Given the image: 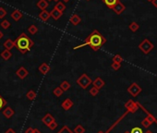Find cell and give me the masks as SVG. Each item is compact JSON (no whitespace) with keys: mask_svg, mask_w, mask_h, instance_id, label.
Here are the masks:
<instances>
[{"mask_svg":"<svg viewBox=\"0 0 157 133\" xmlns=\"http://www.w3.org/2000/svg\"><path fill=\"white\" fill-rule=\"evenodd\" d=\"M105 43H106L105 37H104V35L99 31L93 30L92 31V33H91V34L85 39L83 44L77 45V46H74L73 49L77 50L79 48H81V47H84V46L88 45V46H90L91 48H92L93 51H97V50L100 49Z\"/></svg>","mask_w":157,"mask_h":133,"instance_id":"1","label":"cell"},{"mask_svg":"<svg viewBox=\"0 0 157 133\" xmlns=\"http://www.w3.org/2000/svg\"><path fill=\"white\" fill-rule=\"evenodd\" d=\"M14 42H15V46L17 47V49L21 54H26L27 52H29L31 48L34 45V41L30 39L27 36V34H25L24 32L21 33Z\"/></svg>","mask_w":157,"mask_h":133,"instance_id":"2","label":"cell"},{"mask_svg":"<svg viewBox=\"0 0 157 133\" xmlns=\"http://www.w3.org/2000/svg\"><path fill=\"white\" fill-rule=\"evenodd\" d=\"M93 80L91 79L86 73H83V74H82L81 76H80V77L78 78V80H76L77 84H78L81 89H83V90L87 89L91 84H93Z\"/></svg>","mask_w":157,"mask_h":133,"instance_id":"3","label":"cell"},{"mask_svg":"<svg viewBox=\"0 0 157 133\" xmlns=\"http://www.w3.org/2000/svg\"><path fill=\"white\" fill-rule=\"evenodd\" d=\"M139 49L142 51L143 54H145V55H148L149 53H150L152 50L154 48V45H153V44L152 43V42L149 40V39H144L142 43H140L139 45Z\"/></svg>","mask_w":157,"mask_h":133,"instance_id":"4","label":"cell"},{"mask_svg":"<svg viewBox=\"0 0 157 133\" xmlns=\"http://www.w3.org/2000/svg\"><path fill=\"white\" fill-rule=\"evenodd\" d=\"M124 106H125L127 111H129L131 114L136 113L139 110V102H135L134 100H132V99L128 100V101L125 103V104H124Z\"/></svg>","mask_w":157,"mask_h":133,"instance_id":"5","label":"cell"},{"mask_svg":"<svg viewBox=\"0 0 157 133\" xmlns=\"http://www.w3.org/2000/svg\"><path fill=\"white\" fill-rule=\"evenodd\" d=\"M128 93L133 97H137L140 93L142 91V89L140 87L137 82H132L131 84L129 86V88L127 89Z\"/></svg>","mask_w":157,"mask_h":133,"instance_id":"6","label":"cell"},{"mask_svg":"<svg viewBox=\"0 0 157 133\" xmlns=\"http://www.w3.org/2000/svg\"><path fill=\"white\" fill-rule=\"evenodd\" d=\"M112 10H114V12L117 15H121L124 12V10H126V7L122 2L118 1L117 4H115V6L112 8Z\"/></svg>","mask_w":157,"mask_h":133,"instance_id":"7","label":"cell"},{"mask_svg":"<svg viewBox=\"0 0 157 133\" xmlns=\"http://www.w3.org/2000/svg\"><path fill=\"white\" fill-rule=\"evenodd\" d=\"M42 121H43V123H44L45 125H46L47 127H49V126H50V124H52L53 122L55 121V118H54V116H53L51 114L47 113V114L44 116V118H42Z\"/></svg>","mask_w":157,"mask_h":133,"instance_id":"8","label":"cell"},{"mask_svg":"<svg viewBox=\"0 0 157 133\" xmlns=\"http://www.w3.org/2000/svg\"><path fill=\"white\" fill-rule=\"evenodd\" d=\"M73 105H74V103H73L72 100L69 99V98L65 99L64 101L62 102V104H61V107L63 108V109H64L65 111L69 110Z\"/></svg>","mask_w":157,"mask_h":133,"instance_id":"9","label":"cell"},{"mask_svg":"<svg viewBox=\"0 0 157 133\" xmlns=\"http://www.w3.org/2000/svg\"><path fill=\"white\" fill-rule=\"evenodd\" d=\"M93 87L97 88L98 90H100V89H102V88L105 85V82H104V80L102 78L97 77V78H95V80L93 81Z\"/></svg>","mask_w":157,"mask_h":133,"instance_id":"10","label":"cell"},{"mask_svg":"<svg viewBox=\"0 0 157 133\" xmlns=\"http://www.w3.org/2000/svg\"><path fill=\"white\" fill-rule=\"evenodd\" d=\"M16 74H17V76L20 79L23 80V79H25L28 76L29 72H28V70L25 68H24V66H20V68L17 70V72H16Z\"/></svg>","mask_w":157,"mask_h":133,"instance_id":"11","label":"cell"},{"mask_svg":"<svg viewBox=\"0 0 157 133\" xmlns=\"http://www.w3.org/2000/svg\"><path fill=\"white\" fill-rule=\"evenodd\" d=\"M139 108H142V110L144 111V113H145V114L147 115V116H146V118H148V120H149V121H150V122H151L152 124H153V123L157 124V119L155 118V116H154V115H152L151 113H149V112H148V111H147V110L145 109V108H144V107H143V106H142V104H139Z\"/></svg>","mask_w":157,"mask_h":133,"instance_id":"12","label":"cell"},{"mask_svg":"<svg viewBox=\"0 0 157 133\" xmlns=\"http://www.w3.org/2000/svg\"><path fill=\"white\" fill-rule=\"evenodd\" d=\"M38 69H39V71L42 73V74L46 75L49 71L51 70V68H50V66H49L47 63H42V64L40 65Z\"/></svg>","mask_w":157,"mask_h":133,"instance_id":"13","label":"cell"},{"mask_svg":"<svg viewBox=\"0 0 157 133\" xmlns=\"http://www.w3.org/2000/svg\"><path fill=\"white\" fill-rule=\"evenodd\" d=\"M69 22H71V24L74 26H77L81 22V19L78 14H74L69 18Z\"/></svg>","mask_w":157,"mask_h":133,"instance_id":"14","label":"cell"},{"mask_svg":"<svg viewBox=\"0 0 157 133\" xmlns=\"http://www.w3.org/2000/svg\"><path fill=\"white\" fill-rule=\"evenodd\" d=\"M14 114H15V111L12 109L11 107H7V108H5V109L3 110V115L5 116L6 118H12V116L14 115Z\"/></svg>","mask_w":157,"mask_h":133,"instance_id":"15","label":"cell"},{"mask_svg":"<svg viewBox=\"0 0 157 133\" xmlns=\"http://www.w3.org/2000/svg\"><path fill=\"white\" fill-rule=\"evenodd\" d=\"M50 15H51V17L54 19V20H59L61 17H62V15H63V12H60L59 10H57L56 8H53V10L50 12Z\"/></svg>","mask_w":157,"mask_h":133,"instance_id":"16","label":"cell"},{"mask_svg":"<svg viewBox=\"0 0 157 133\" xmlns=\"http://www.w3.org/2000/svg\"><path fill=\"white\" fill-rule=\"evenodd\" d=\"M50 17H51L50 12H48L47 10H42V11H41V13L39 14L40 20H42L43 21H47Z\"/></svg>","mask_w":157,"mask_h":133,"instance_id":"17","label":"cell"},{"mask_svg":"<svg viewBox=\"0 0 157 133\" xmlns=\"http://www.w3.org/2000/svg\"><path fill=\"white\" fill-rule=\"evenodd\" d=\"M102 1L104 2V4L107 7L110 8V10H112V8L115 6V4H117L118 1H120V0H102Z\"/></svg>","mask_w":157,"mask_h":133,"instance_id":"18","label":"cell"},{"mask_svg":"<svg viewBox=\"0 0 157 133\" xmlns=\"http://www.w3.org/2000/svg\"><path fill=\"white\" fill-rule=\"evenodd\" d=\"M48 2L46 0H39L37 3V7L41 10H46V7H48Z\"/></svg>","mask_w":157,"mask_h":133,"instance_id":"19","label":"cell"},{"mask_svg":"<svg viewBox=\"0 0 157 133\" xmlns=\"http://www.w3.org/2000/svg\"><path fill=\"white\" fill-rule=\"evenodd\" d=\"M15 46V42L10 40V39H7L5 43H4V47L7 49V50H10L12 49L13 47Z\"/></svg>","mask_w":157,"mask_h":133,"instance_id":"20","label":"cell"},{"mask_svg":"<svg viewBox=\"0 0 157 133\" xmlns=\"http://www.w3.org/2000/svg\"><path fill=\"white\" fill-rule=\"evenodd\" d=\"M11 18L15 20H19L20 19L22 18V13L20 11V10H14L12 13H11Z\"/></svg>","mask_w":157,"mask_h":133,"instance_id":"21","label":"cell"},{"mask_svg":"<svg viewBox=\"0 0 157 133\" xmlns=\"http://www.w3.org/2000/svg\"><path fill=\"white\" fill-rule=\"evenodd\" d=\"M64 91H67L70 89L71 85H70V83L68 81V80H63L61 83H60V86H59Z\"/></svg>","mask_w":157,"mask_h":133,"instance_id":"22","label":"cell"},{"mask_svg":"<svg viewBox=\"0 0 157 133\" xmlns=\"http://www.w3.org/2000/svg\"><path fill=\"white\" fill-rule=\"evenodd\" d=\"M1 57L3 58V59H5V60H9V58L11 57V52H10V50H7V49H5L4 51L1 53Z\"/></svg>","mask_w":157,"mask_h":133,"instance_id":"23","label":"cell"},{"mask_svg":"<svg viewBox=\"0 0 157 133\" xmlns=\"http://www.w3.org/2000/svg\"><path fill=\"white\" fill-rule=\"evenodd\" d=\"M129 29L132 32H136V31L139 29V25L137 22L133 21V22H131V23L129 25Z\"/></svg>","mask_w":157,"mask_h":133,"instance_id":"24","label":"cell"},{"mask_svg":"<svg viewBox=\"0 0 157 133\" xmlns=\"http://www.w3.org/2000/svg\"><path fill=\"white\" fill-rule=\"evenodd\" d=\"M54 7L56 8L57 10H59L60 12H64V10H66V5H65L63 2L59 1V2H57V3L55 4V6Z\"/></svg>","mask_w":157,"mask_h":133,"instance_id":"25","label":"cell"},{"mask_svg":"<svg viewBox=\"0 0 157 133\" xmlns=\"http://www.w3.org/2000/svg\"><path fill=\"white\" fill-rule=\"evenodd\" d=\"M85 131H86L85 128L80 124L77 125V126L75 127V129H74V130H73L74 133H85Z\"/></svg>","mask_w":157,"mask_h":133,"instance_id":"26","label":"cell"},{"mask_svg":"<svg viewBox=\"0 0 157 133\" xmlns=\"http://www.w3.org/2000/svg\"><path fill=\"white\" fill-rule=\"evenodd\" d=\"M140 125H142V126L144 129H148L149 128L152 126L153 124L148 120L147 118H143V119L142 120V122H140Z\"/></svg>","mask_w":157,"mask_h":133,"instance_id":"27","label":"cell"},{"mask_svg":"<svg viewBox=\"0 0 157 133\" xmlns=\"http://www.w3.org/2000/svg\"><path fill=\"white\" fill-rule=\"evenodd\" d=\"M26 96H27V98L30 100V101H34V100L36 98V93L34 91L30 90L28 93L26 94Z\"/></svg>","mask_w":157,"mask_h":133,"instance_id":"28","label":"cell"},{"mask_svg":"<svg viewBox=\"0 0 157 133\" xmlns=\"http://www.w3.org/2000/svg\"><path fill=\"white\" fill-rule=\"evenodd\" d=\"M63 93H64V91H63L60 87H56V88H55L54 91H53V94H54V95H55V97H60V96H62Z\"/></svg>","mask_w":157,"mask_h":133,"instance_id":"29","label":"cell"},{"mask_svg":"<svg viewBox=\"0 0 157 133\" xmlns=\"http://www.w3.org/2000/svg\"><path fill=\"white\" fill-rule=\"evenodd\" d=\"M112 60H113V62H115V63H119V64H121L122 62H123V57L119 55V54H117V55H115L114 56H113V58H112Z\"/></svg>","mask_w":157,"mask_h":133,"instance_id":"30","label":"cell"},{"mask_svg":"<svg viewBox=\"0 0 157 133\" xmlns=\"http://www.w3.org/2000/svg\"><path fill=\"white\" fill-rule=\"evenodd\" d=\"M99 91H100V90H98V89H97V88H95V87H93V88H91V89H90V91H89V94H90V95H92V96L95 97V96H97V95H98V94H99Z\"/></svg>","mask_w":157,"mask_h":133,"instance_id":"31","label":"cell"},{"mask_svg":"<svg viewBox=\"0 0 157 133\" xmlns=\"http://www.w3.org/2000/svg\"><path fill=\"white\" fill-rule=\"evenodd\" d=\"M28 31L31 33V34L34 35L35 33H37V31H38V28L35 26V25H31V26L29 27V29H28Z\"/></svg>","mask_w":157,"mask_h":133,"instance_id":"32","label":"cell"},{"mask_svg":"<svg viewBox=\"0 0 157 133\" xmlns=\"http://www.w3.org/2000/svg\"><path fill=\"white\" fill-rule=\"evenodd\" d=\"M57 133H74L68 126H63L62 129L57 132Z\"/></svg>","mask_w":157,"mask_h":133,"instance_id":"33","label":"cell"},{"mask_svg":"<svg viewBox=\"0 0 157 133\" xmlns=\"http://www.w3.org/2000/svg\"><path fill=\"white\" fill-rule=\"evenodd\" d=\"M121 68V64L119 63H115V62H112L111 64V69H114L115 71H117V70H119Z\"/></svg>","mask_w":157,"mask_h":133,"instance_id":"34","label":"cell"},{"mask_svg":"<svg viewBox=\"0 0 157 133\" xmlns=\"http://www.w3.org/2000/svg\"><path fill=\"white\" fill-rule=\"evenodd\" d=\"M130 133H144L142 129L139 127H133L130 130Z\"/></svg>","mask_w":157,"mask_h":133,"instance_id":"35","label":"cell"},{"mask_svg":"<svg viewBox=\"0 0 157 133\" xmlns=\"http://www.w3.org/2000/svg\"><path fill=\"white\" fill-rule=\"evenodd\" d=\"M9 26H10V22L9 21V20H2L1 21V27L3 28V29H7V28H9Z\"/></svg>","mask_w":157,"mask_h":133,"instance_id":"36","label":"cell"},{"mask_svg":"<svg viewBox=\"0 0 157 133\" xmlns=\"http://www.w3.org/2000/svg\"><path fill=\"white\" fill-rule=\"evenodd\" d=\"M6 104H7V101H6V100H5L1 95H0V111L3 109V107H4Z\"/></svg>","mask_w":157,"mask_h":133,"instance_id":"37","label":"cell"},{"mask_svg":"<svg viewBox=\"0 0 157 133\" xmlns=\"http://www.w3.org/2000/svg\"><path fill=\"white\" fill-rule=\"evenodd\" d=\"M57 127H58V124H57V123L55 121V122H53L52 124H50V126H49L48 128L50 129L51 130H55Z\"/></svg>","mask_w":157,"mask_h":133,"instance_id":"38","label":"cell"},{"mask_svg":"<svg viewBox=\"0 0 157 133\" xmlns=\"http://www.w3.org/2000/svg\"><path fill=\"white\" fill-rule=\"evenodd\" d=\"M6 15H7V11L3 7H0V19H3Z\"/></svg>","mask_w":157,"mask_h":133,"instance_id":"39","label":"cell"},{"mask_svg":"<svg viewBox=\"0 0 157 133\" xmlns=\"http://www.w3.org/2000/svg\"><path fill=\"white\" fill-rule=\"evenodd\" d=\"M34 129H32L31 127H30L25 130V133H34Z\"/></svg>","mask_w":157,"mask_h":133,"instance_id":"40","label":"cell"},{"mask_svg":"<svg viewBox=\"0 0 157 133\" xmlns=\"http://www.w3.org/2000/svg\"><path fill=\"white\" fill-rule=\"evenodd\" d=\"M5 133H16V131L13 129H9Z\"/></svg>","mask_w":157,"mask_h":133,"instance_id":"41","label":"cell"},{"mask_svg":"<svg viewBox=\"0 0 157 133\" xmlns=\"http://www.w3.org/2000/svg\"><path fill=\"white\" fill-rule=\"evenodd\" d=\"M152 4H153V6L154 7L157 8V0H153V1H152Z\"/></svg>","mask_w":157,"mask_h":133,"instance_id":"42","label":"cell"},{"mask_svg":"<svg viewBox=\"0 0 157 133\" xmlns=\"http://www.w3.org/2000/svg\"><path fill=\"white\" fill-rule=\"evenodd\" d=\"M34 133H42L41 132L39 129H34Z\"/></svg>","mask_w":157,"mask_h":133,"instance_id":"43","label":"cell"},{"mask_svg":"<svg viewBox=\"0 0 157 133\" xmlns=\"http://www.w3.org/2000/svg\"><path fill=\"white\" fill-rule=\"evenodd\" d=\"M2 37H3V32H2L1 31H0V40L2 39Z\"/></svg>","mask_w":157,"mask_h":133,"instance_id":"44","label":"cell"},{"mask_svg":"<svg viewBox=\"0 0 157 133\" xmlns=\"http://www.w3.org/2000/svg\"><path fill=\"white\" fill-rule=\"evenodd\" d=\"M97 133H106V132H104L103 130H99V131H98Z\"/></svg>","mask_w":157,"mask_h":133,"instance_id":"45","label":"cell"},{"mask_svg":"<svg viewBox=\"0 0 157 133\" xmlns=\"http://www.w3.org/2000/svg\"><path fill=\"white\" fill-rule=\"evenodd\" d=\"M63 1H64L65 3H68V2H69V1H70V0H63Z\"/></svg>","mask_w":157,"mask_h":133,"instance_id":"46","label":"cell"},{"mask_svg":"<svg viewBox=\"0 0 157 133\" xmlns=\"http://www.w3.org/2000/svg\"><path fill=\"white\" fill-rule=\"evenodd\" d=\"M53 1H55V2H56V3H57V2H59V0H53Z\"/></svg>","mask_w":157,"mask_h":133,"instance_id":"47","label":"cell"},{"mask_svg":"<svg viewBox=\"0 0 157 133\" xmlns=\"http://www.w3.org/2000/svg\"><path fill=\"white\" fill-rule=\"evenodd\" d=\"M124 133H130V131H125Z\"/></svg>","mask_w":157,"mask_h":133,"instance_id":"48","label":"cell"},{"mask_svg":"<svg viewBox=\"0 0 157 133\" xmlns=\"http://www.w3.org/2000/svg\"><path fill=\"white\" fill-rule=\"evenodd\" d=\"M147 1H148V2H152V1H153V0H147Z\"/></svg>","mask_w":157,"mask_h":133,"instance_id":"49","label":"cell"},{"mask_svg":"<svg viewBox=\"0 0 157 133\" xmlns=\"http://www.w3.org/2000/svg\"><path fill=\"white\" fill-rule=\"evenodd\" d=\"M47 1H52V0H47Z\"/></svg>","mask_w":157,"mask_h":133,"instance_id":"50","label":"cell"},{"mask_svg":"<svg viewBox=\"0 0 157 133\" xmlns=\"http://www.w3.org/2000/svg\"><path fill=\"white\" fill-rule=\"evenodd\" d=\"M156 76H157V74H156Z\"/></svg>","mask_w":157,"mask_h":133,"instance_id":"51","label":"cell"}]
</instances>
